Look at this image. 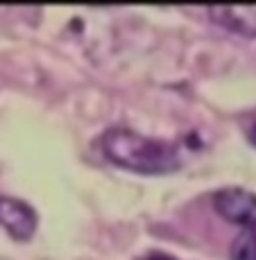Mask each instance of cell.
Returning a JSON list of instances; mask_svg holds the SVG:
<instances>
[{
	"mask_svg": "<svg viewBox=\"0 0 256 260\" xmlns=\"http://www.w3.org/2000/svg\"><path fill=\"white\" fill-rule=\"evenodd\" d=\"M213 23L227 27L240 37H256V7L254 5H220L209 7Z\"/></svg>",
	"mask_w": 256,
	"mask_h": 260,
	"instance_id": "277c9868",
	"label": "cell"
},
{
	"mask_svg": "<svg viewBox=\"0 0 256 260\" xmlns=\"http://www.w3.org/2000/svg\"><path fill=\"white\" fill-rule=\"evenodd\" d=\"M143 260H177V258H173V256H168V253H159V251H152V253H148Z\"/></svg>",
	"mask_w": 256,
	"mask_h": 260,
	"instance_id": "8992f818",
	"label": "cell"
},
{
	"mask_svg": "<svg viewBox=\"0 0 256 260\" xmlns=\"http://www.w3.org/2000/svg\"><path fill=\"white\" fill-rule=\"evenodd\" d=\"M247 136H249V141H252V145H256V124H254L252 129H249V134H247Z\"/></svg>",
	"mask_w": 256,
	"mask_h": 260,
	"instance_id": "52a82bcc",
	"label": "cell"
},
{
	"mask_svg": "<svg viewBox=\"0 0 256 260\" xmlns=\"http://www.w3.org/2000/svg\"><path fill=\"white\" fill-rule=\"evenodd\" d=\"M37 213L16 197L0 194V226L16 240H30L37 231Z\"/></svg>",
	"mask_w": 256,
	"mask_h": 260,
	"instance_id": "3957f363",
	"label": "cell"
},
{
	"mask_svg": "<svg viewBox=\"0 0 256 260\" xmlns=\"http://www.w3.org/2000/svg\"><path fill=\"white\" fill-rule=\"evenodd\" d=\"M213 208L227 222L256 229V194L245 188H222L213 194Z\"/></svg>",
	"mask_w": 256,
	"mask_h": 260,
	"instance_id": "7a4b0ae2",
	"label": "cell"
},
{
	"mask_svg": "<svg viewBox=\"0 0 256 260\" xmlns=\"http://www.w3.org/2000/svg\"><path fill=\"white\" fill-rule=\"evenodd\" d=\"M232 260H256V229H245L232 242Z\"/></svg>",
	"mask_w": 256,
	"mask_h": 260,
	"instance_id": "5b68a950",
	"label": "cell"
},
{
	"mask_svg": "<svg viewBox=\"0 0 256 260\" xmlns=\"http://www.w3.org/2000/svg\"><path fill=\"white\" fill-rule=\"evenodd\" d=\"M100 147L111 163L138 174H170L184 163V138L175 143L145 138L125 127L107 129L100 138Z\"/></svg>",
	"mask_w": 256,
	"mask_h": 260,
	"instance_id": "6da1fadb",
	"label": "cell"
}]
</instances>
